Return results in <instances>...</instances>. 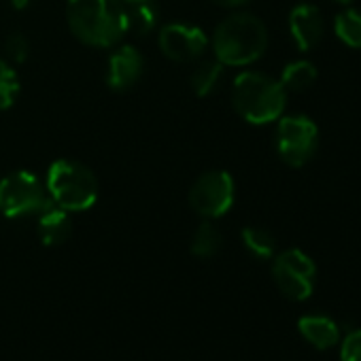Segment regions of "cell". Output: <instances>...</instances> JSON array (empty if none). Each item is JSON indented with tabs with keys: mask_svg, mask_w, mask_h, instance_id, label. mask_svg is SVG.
Returning <instances> with one entry per match:
<instances>
[{
	"mask_svg": "<svg viewBox=\"0 0 361 361\" xmlns=\"http://www.w3.org/2000/svg\"><path fill=\"white\" fill-rule=\"evenodd\" d=\"M123 3L128 5V3H145V0H123Z\"/></svg>",
	"mask_w": 361,
	"mask_h": 361,
	"instance_id": "cell-26",
	"label": "cell"
},
{
	"mask_svg": "<svg viewBox=\"0 0 361 361\" xmlns=\"http://www.w3.org/2000/svg\"><path fill=\"white\" fill-rule=\"evenodd\" d=\"M157 7L153 0H145V3H128L126 5V28L128 32H134L138 37L151 35L157 24Z\"/></svg>",
	"mask_w": 361,
	"mask_h": 361,
	"instance_id": "cell-14",
	"label": "cell"
},
{
	"mask_svg": "<svg viewBox=\"0 0 361 361\" xmlns=\"http://www.w3.org/2000/svg\"><path fill=\"white\" fill-rule=\"evenodd\" d=\"M45 188L51 202L68 213L87 211L98 200V180L94 172L73 159H58L49 166Z\"/></svg>",
	"mask_w": 361,
	"mask_h": 361,
	"instance_id": "cell-4",
	"label": "cell"
},
{
	"mask_svg": "<svg viewBox=\"0 0 361 361\" xmlns=\"http://www.w3.org/2000/svg\"><path fill=\"white\" fill-rule=\"evenodd\" d=\"M11 7H13L16 11H24V9L30 7V0H11Z\"/></svg>",
	"mask_w": 361,
	"mask_h": 361,
	"instance_id": "cell-24",
	"label": "cell"
},
{
	"mask_svg": "<svg viewBox=\"0 0 361 361\" xmlns=\"http://www.w3.org/2000/svg\"><path fill=\"white\" fill-rule=\"evenodd\" d=\"M232 102L236 113L245 121L253 126H264L276 121L283 115L287 92L281 85V81H274L268 75L240 73L234 79Z\"/></svg>",
	"mask_w": 361,
	"mask_h": 361,
	"instance_id": "cell-3",
	"label": "cell"
},
{
	"mask_svg": "<svg viewBox=\"0 0 361 361\" xmlns=\"http://www.w3.org/2000/svg\"><path fill=\"white\" fill-rule=\"evenodd\" d=\"M192 209L204 219L224 217L234 204V178L226 170L204 172L190 190Z\"/></svg>",
	"mask_w": 361,
	"mask_h": 361,
	"instance_id": "cell-8",
	"label": "cell"
},
{
	"mask_svg": "<svg viewBox=\"0 0 361 361\" xmlns=\"http://www.w3.org/2000/svg\"><path fill=\"white\" fill-rule=\"evenodd\" d=\"M20 94V79L13 66L0 58V111L9 109Z\"/></svg>",
	"mask_w": 361,
	"mask_h": 361,
	"instance_id": "cell-20",
	"label": "cell"
},
{
	"mask_svg": "<svg viewBox=\"0 0 361 361\" xmlns=\"http://www.w3.org/2000/svg\"><path fill=\"white\" fill-rule=\"evenodd\" d=\"M51 204L47 188L28 170H16L0 180V213L9 219L39 215Z\"/></svg>",
	"mask_w": 361,
	"mask_h": 361,
	"instance_id": "cell-5",
	"label": "cell"
},
{
	"mask_svg": "<svg viewBox=\"0 0 361 361\" xmlns=\"http://www.w3.org/2000/svg\"><path fill=\"white\" fill-rule=\"evenodd\" d=\"M224 79V64L215 60L202 62L194 73H192V87L198 96H211Z\"/></svg>",
	"mask_w": 361,
	"mask_h": 361,
	"instance_id": "cell-15",
	"label": "cell"
},
{
	"mask_svg": "<svg viewBox=\"0 0 361 361\" xmlns=\"http://www.w3.org/2000/svg\"><path fill=\"white\" fill-rule=\"evenodd\" d=\"M142 68H145L142 56L132 45H121L109 58L106 83L115 92H126V90H130L140 79Z\"/></svg>",
	"mask_w": 361,
	"mask_h": 361,
	"instance_id": "cell-10",
	"label": "cell"
},
{
	"mask_svg": "<svg viewBox=\"0 0 361 361\" xmlns=\"http://www.w3.org/2000/svg\"><path fill=\"white\" fill-rule=\"evenodd\" d=\"M219 7H240V5H247L249 0H213Z\"/></svg>",
	"mask_w": 361,
	"mask_h": 361,
	"instance_id": "cell-23",
	"label": "cell"
},
{
	"mask_svg": "<svg viewBox=\"0 0 361 361\" xmlns=\"http://www.w3.org/2000/svg\"><path fill=\"white\" fill-rule=\"evenodd\" d=\"M336 3H340V5H348V3H353V0H336Z\"/></svg>",
	"mask_w": 361,
	"mask_h": 361,
	"instance_id": "cell-25",
	"label": "cell"
},
{
	"mask_svg": "<svg viewBox=\"0 0 361 361\" xmlns=\"http://www.w3.org/2000/svg\"><path fill=\"white\" fill-rule=\"evenodd\" d=\"M334 30L344 45L353 49H361V13L359 11L355 9L342 11L334 22Z\"/></svg>",
	"mask_w": 361,
	"mask_h": 361,
	"instance_id": "cell-19",
	"label": "cell"
},
{
	"mask_svg": "<svg viewBox=\"0 0 361 361\" xmlns=\"http://www.w3.org/2000/svg\"><path fill=\"white\" fill-rule=\"evenodd\" d=\"M298 329L304 336L308 344H312L319 350H327L338 344L340 340V327L336 321H331L325 314H306L298 321Z\"/></svg>",
	"mask_w": 361,
	"mask_h": 361,
	"instance_id": "cell-12",
	"label": "cell"
},
{
	"mask_svg": "<svg viewBox=\"0 0 361 361\" xmlns=\"http://www.w3.org/2000/svg\"><path fill=\"white\" fill-rule=\"evenodd\" d=\"M221 245H224L221 232L217 230L215 224H211V219H207L204 224H200V228H198L196 234H194L192 253H194L196 257L209 259V257H215V255L219 253Z\"/></svg>",
	"mask_w": 361,
	"mask_h": 361,
	"instance_id": "cell-17",
	"label": "cell"
},
{
	"mask_svg": "<svg viewBox=\"0 0 361 361\" xmlns=\"http://www.w3.org/2000/svg\"><path fill=\"white\" fill-rule=\"evenodd\" d=\"M5 51H7V56H9V60H13V62H18V64H22V62H26L28 60V54H30V43H28V39L24 37V35H11L9 39H7V43H5Z\"/></svg>",
	"mask_w": 361,
	"mask_h": 361,
	"instance_id": "cell-21",
	"label": "cell"
},
{
	"mask_svg": "<svg viewBox=\"0 0 361 361\" xmlns=\"http://www.w3.org/2000/svg\"><path fill=\"white\" fill-rule=\"evenodd\" d=\"M340 361H361V329L346 334L340 350Z\"/></svg>",
	"mask_w": 361,
	"mask_h": 361,
	"instance_id": "cell-22",
	"label": "cell"
},
{
	"mask_svg": "<svg viewBox=\"0 0 361 361\" xmlns=\"http://www.w3.org/2000/svg\"><path fill=\"white\" fill-rule=\"evenodd\" d=\"M321 11L312 5H298L289 13V32L300 51H310L323 37Z\"/></svg>",
	"mask_w": 361,
	"mask_h": 361,
	"instance_id": "cell-11",
	"label": "cell"
},
{
	"mask_svg": "<svg viewBox=\"0 0 361 361\" xmlns=\"http://www.w3.org/2000/svg\"><path fill=\"white\" fill-rule=\"evenodd\" d=\"M37 217H39L37 232H39V238L43 240V245L56 247V245H62V243L68 240V236L73 232V226H71V219H68V211L51 204L43 213H39Z\"/></svg>",
	"mask_w": 361,
	"mask_h": 361,
	"instance_id": "cell-13",
	"label": "cell"
},
{
	"mask_svg": "<svg viewBox=\"0 0 361 361\" xmlns=\"http://www.w3.org/2000/svg\"><path fill=\"white\" fill-rule=\"evenodd\" d=\"M243 243L247 251L257 259H270L276 253V238L268 230L257 226H249L243 230Z\"/></svg>",
	"mask_w": 361,
	"mask_h": 361,
	"instance_id": "cell-18",
	"label": "cell"
},
{
	"mask_svg": "<svg viewBox=\"0 0 361 361\" xmlns=\"http://www.w3.org/2000/svg\"><path fill=\"white\" fill-rule=\"evenodd\" d=\"M268 47V30L264 22L251 13H234L224 20L213 37L215 58L224 66H247L264 56Z\"/></svg>",
	"mask_w": 361,
	"mask_h": 361,
	"instance_id": "cell-2",
	"label": "cell"
},
{
	"mask_svg": "<svg viewBox=\"0 0 361 361\" xmlns=\"http://www.w3.org/2000/svg\"><path fill=\"white\" fill-rule=\"evenodd\" d=\"M319 147V128L306 115H289L279 121L276 128V151L281 159L300 168L314 155Z\"/></svg>",
	"mask_w": 361,
	"mask_h": 361,
	"instance_id": "cell-6",
	"label": "cell"
},
{
	"mask_svg": "<svg viewBox=\"0 0 361 361\" xmlns=\"http://www.w3.org/2000/svg\"><path fill=\"white\" fill-rule=\"evenodd\" d=\"M314 81H317V68L306 60L287 64L281 75V85L285 87V92H304Z\"/></svg>",
	"mask_w": 361,
	"mask_h": 361,
	"instance_id": "cell-16",
	"label": "cell"
},
{
	"mask_svg": "<svg viewBox=\"0 0 361 361\" xmlns=\"http://www.w3.org/2000/svg\"><path fill=\"white\" fill-rule=\"evenodd\" d=\"M159 49L168 60L174 62H194L198 60L209 39L202 28L190 24H168L159 30Z\"/></svg>",
	"mask_w": 361,
	"mask_h": 361,
	"instance_id": "cell-9",
	"label": "cell"
},
{
	"mask_svg": "<svg viewBox=\"0 0 361 361\" xmlns=\"http://www.w3.org/2000/svg\"><path fill=\"white\" fill-rule=\"evenodd\" d=\"M272 276L279 291L295 302H302L312 295L317 266L300 249H287L274 257Z\"/></svg>",
	"mask_w": 361,
	"mask_h": 361,
	"instance_id": "cell-7",
	"label": "cell"
},
{
	"mask_svg": "<svg viewBox=\"0 0 361 361\" xmlns=\"http://www.w3.org/2000/svg\"><path fill=\"white\" fill-rule=\"evenodd\" d=\"M66 18L73 35L92 47H113L128 35L123 0H68Z\"/></svg>",
	"mask_w": 361,
	"mask_h": 361,
	"instance_id": "cell-1",
	"label": "cell"
}]
</instances>
